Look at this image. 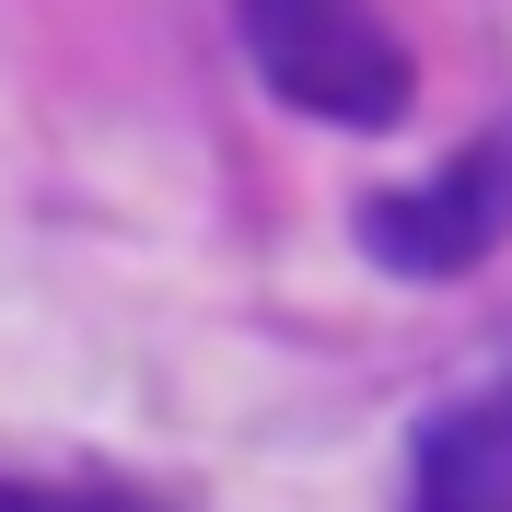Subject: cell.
I'll return each instance as SVG.
<instances>
[{"instance_id": "1", "label": "cell", "mask_w": 512, "mask_h": 512, "mask_svg": "<svg viewBox=\"0 0 512 512\" xmlns=\"http://www.w3.org/2000/svg\"><path fill=\"white\" fill-rule=\"evenodd\" d=\"M233 35H245L256 82L291 105V117L326 128H396L419 94L408 47L373 0H233Z\"/></svg>"}, {"instance_id": "2", "label": "cell", "mask_w": 512, "mask_h": 512, "mask_svg": "<svg viewBox=\"0 0 512 512\" xmlns=\"http://www.w3.org/2000/svg\"><path fill=\"white\" fill-rule=\"evenodd\" d=\"M501 245H512V117H489L454 163L361 198V256L396 280H466Z\"/></svg>"}, {"instance_id": "3", "label": "cell", "mask_w": 512, "mask_h": 512, "mask_svg": "<svg viewBox=\"0 0 512 512\" xmlns=\"http://www.w3.org/2000/svg\"><path fill=\"white\" fill-rule=\"evenodd\" d=\"M408 512H512V384L478 408H443L419 431Z\"/></svg>"}, {"instance_id": "4", "label": "cell", "mask_w": 512, "mask_h": 512, "mask_svg": "<svg viewBox=\"0 0 512 512\" xmlns=\"http://www.w3.org/2000/svg\"><path fill=\"white\" fill-rule=\"evenodd\" d=\"M0 512H152L128 489H0Z\"/></svg>"}]
</instances>
